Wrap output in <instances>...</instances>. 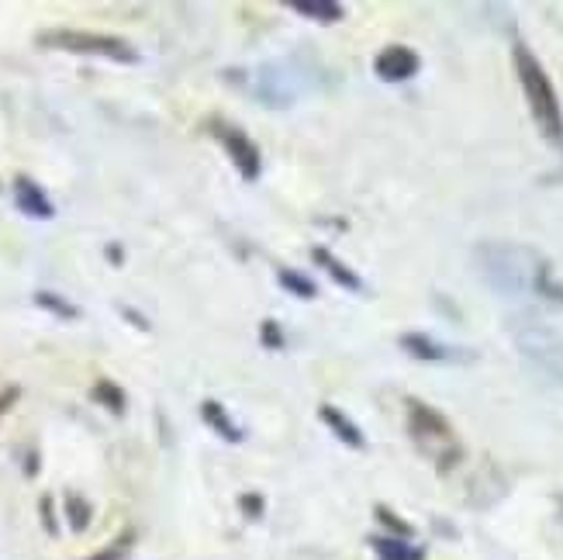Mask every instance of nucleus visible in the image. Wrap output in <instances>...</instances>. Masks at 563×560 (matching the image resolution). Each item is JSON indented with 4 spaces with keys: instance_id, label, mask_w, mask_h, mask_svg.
<instances>
[{
    "instance_id": "12",
    "label": "nucleus",
    "mask_w": 563,
    "mask_h": 560,
    "mask_svg": "<svg viewBox=\"0 0 563 560\" xmlns=\"http://www.w3.org/2000/svg\"><path fill=\"white\" fill-rule=\"evenodd\" d=\"M201 419H205V426H211V432H218L222 436L225 443H242V426L229 416V408L222 405V402H214V398H205L201 402Z\"/></svg>"
},
{
    "instance_id": "11",
    "label": "nucleus",
    "mask_w": 563,
    "mask_h": 560,
    "mask_svg": "<svg viewBox=\"0 0 563 560\" xmlns=\"http://www.w3.org/2000/svg\"><path fill=\"white\" fill-rule=\"evenodd\" d=\"M318 419H322L325 426H329V432L335 436L339 443H346L350 450H363L366 447V436L360 432V426L346 416L342 408H335V405H318Z\"/></svg>"
},
{
    "instance_id": "19",
    "label": "nucleus",
    "mask_w": 563,
    "mask_h": 560,
    "mask_svg": "<svg viewBox=\"0 0 563 560\" xmlns=\"http://www.w3.org/2000/svg\"><path fill=\"white\" fill-rule=\"evenodd\" d=\"M260 339H263V347H266V350H284V332H280V326H277L274 319H266V322L260 326Z\"/></svg>"
},
{
    "instance_id": "18",
    "label": "nucleus",
    "mask_w": 563,
    "mask_h": 560,
    "mask_svg": "<svg viewBox=\"0 0 563 560\" xmlns=\"http://www.w3.org/2000/svg\"><path fill=\"white\" fill-rule=\"evenodd\" d=\"M90 516H93V508H90V502L84 495H66V523L73 529L84 532L90 526Z\"/></svg>"
},
{
    "instance_id": "22",
    "label": "nucleus",
    "mask_w": 563,
    "mask_h": 560,
    "mask_svg": "<svg viewBox=\"0 0 563 560\" xmlns=\"http://www.w3.org/2000/svg\"><path fill=\"white\" fill-rule=\"evenodd\" d=\"M377 516H380L390 529H395V532H401V537H411V526H408V523H398V519H395V513H390V508H384V505H380V508H377Z\"/></svg>"
},
{
    "instance_id": "4",
    "label": "nucleus",
    "mask_w": 563,
    "mask_h": 560,
    "mask_svg": "<svg viewBox=\"0 0 563 560\" xmlns=\"http://www.w3.org/2000/svg\"><path fill=\"white\" fill-rule=\"evenodd\" d=\"M42 48H59V53H77V56H101L121 66H135L142 63L139 48L118 35H104V32H80V29H48L38 32L35 39Z\"/></svg>"
},
{
    "instance_id": "5",
    "label": "nucleus",
    "mask_w": 563,
    "mask_h": 560,
    "mask_svg": "<svg viewBox=\"0 0 563 560\" xmlns=\"http://www.w3.org/2000/svg\"><path fill=\"white\" fill-rule=\"evenodd\" d=\"M511 339H516L519 353L532 367H540L547 377L563 384V332L560 329L532 319V315H519V319L511 322Z\"/></svg>"
},
{
    "instance_id": "21",
    "label": "nucleus",
    "mask_w": 563,
    "mask_h": 560,
    "mask_svg": "<svg viewBox=\"0 0 563 560\" xmlns=\"http://www.w3.org/2000/svg\"><path fill=\"white\" fill-rule=\"evenodd\" d=\"M18 398H21V387H18V384H11V387H4V392H0V419L8 416L11 405H14Z\"/></svg>"
},
{
    "instance_id": "8",
    "label": "nucleus",
    "mask_w": 563,
    "mask_h": 560,
    "mask_svg": "<svg viewBox=\"0 0 563 560\" xmlns=\"http://www.w3.org/2000/svg\"><path fill=\"white\" fill-rule=\"evenodd\" d=\"M419 66H422L419 53H411L408 45H387L384 53L374 59V73H377L380 80H387V84L411 80L415 73H419Z\"/></svg>"
},
{
    "instance_id": "3",
    "label": "nucleus",
    "mask_w": 563,
    "mask_h": 560,
    "mask_svg": "<svg viewBox=\"0 0 563 560\" xmlns=\"http://www.w3.org/2000/svg\"><path fill=\"white\" fill-rule=\"evenodd\" d=\"M405 422H408L411 443L419 447V453L429 457L439 471H450L460 460L463 447H460L456 432H453V426L443 411H435L432 405H426L419 398H408L405 402Z\"/></svg>"
},
{
    "instance_id": "2",
    "label": "nucleus",
    "mask_w": 563,
    "mask_h": 560,
    "mask_svg": "<svg viewBox=\"0 0 563 560\" xmlns=\"http://www.w3.org/2000/svg\"><path fill=\"white\" fill-rule=\"evenodd\" d=\"M511 59H516V77L526 94V105H529L536 129H540V135L553 145V150L563 153V108H560L553 80L547 77L543 63L532 56V48L526 42H516Z\"/></svg>"
},
{
    "instance_id": "1",
    "label": "nucleus",
    "mask_w": 563,
    "mask_h": 560,
    "mask_svg": "<svg viewBox=\"0 0 563 560\" xmlns=\"http://www.w3.org/2000/svg\"><path fill=\"white\" fill-rule=\"evenodd\" d=\"M474 263L481 281L511 301H543L563 305V284L553 271V263L519 242H481L474 250Z\"/></svg>"
},
{
    "instance_id": "23",
    "label": "nucleus",
    "mask_w": 563,
    "mask_h": 560,
    "mask_svg": "<svg viewBox=\"0 0 563 560\" xmlns=\"http://www.w3.org/2000/svg\"><path fill=\"white\" fill-rule=\"evenodd\" d=\"M121 315H129V319H132V322H135V326H139L142 332H145V329H150V322H145V319H142V315H139V311L125 308V305H121Z\"/></svg>"
},
{
    "instance_id": "6",
    "label": "nucleus",
    "mask_w": 563,
    "mask_h": 560,
    "mask_svg": "<svg viewBox=\"0 0 563 560\" xmlns=\"http://www.w3.org/2000/svg\"><path fill=\"white\" fill-rule=\"evenodd\" d=\"M211 135L225 145V153H229L232 166L239 169V177L256 184L260 174H263V153H260V145L246 132H242L239 125H229V121H222V118L211 121Z\"/></svg>"
},
{
    "instance_id": "13",
    "label": "nucleus",
    "mask_w": 563,
    "mask_h": 560,
    "mask_svg": "<svg viewBox=\"0 0 563 560\" xmlns=\"http://www.w3.org/2000/svg\"><path fill=\"white\" fill-rule=\"evenodd\" d=\"M287 8L294 14H301L308 21H322V24H335L346 18V8L335 4V0H287Z\"/></svg>"
},
{
    "instance_id": "9",
    "label": "nucleus",
    "mask_w": 563,
    "mask_h": 560,
    "mask_svg": "<svg viewBox=\"0 0 563 560\" xmlns=\"http://www.w3.org/2000/svg\"><path fill=\"white\" fill-rule=\"evenodd\" d=\"M14 205H18L21 215L38 218V222H48V218H56V205L48 201V194L29 174H18L14 177Z\"/></svg>"
},
{
    "instance_id": "24",
    "label": "nucleus",
    "mask_w": 563,
    "mask_h": 560,
    "mask_svg": "<svg viewBox=\"0 0 563 560\" xmlns=\"http://www.w3.org/2000/svg\"><path fill=\"white\" fill-rule=\"evenodd\" d=\"M242 505H246V508H250V513H253V516H256V513H260V508H263L256 495H246V498H242Z\"/></svg>"
},
{
    "instance_id": "15",
    "label": "nucleus",
    "mask_w": 563,
    "mask_h": 560,
    "mask_svg": "<svg viewBox=\"0 0 563 560\" xmlns=\"http://www.w3.org/2000/svg\"><path fill=\"white\" fill-rule=\"evenodd\" d=\"M35 305L48 315H56V319H80V308L66 301L63 295H56V290H35Z\"/></svg>"
},
{
    "instance_id": "16",
    "label": "nucleus",
    "mask_w": 563,
    "mask_h": 560,
    "mask_svg": "<svg viewBox=\"0 0 563 560\" xmlns=\"http://www.w3.org/2000/svg\"><path fill=\"white\" fill-rule=\"evenodd\" d=\"M374 550L380 560H422V550L411 547L405 540H390V537H377L374 540Z\"/></svg>"
},
{
    "instance_id": "10",
    "label": "nucleus",
    "mask_w": 563,
    "mask_h": 560,
    "mask_svg": "<svg viewBox=\"0 0 563 560\" xmlns=\"http://www.w3.org/2000/svg\"><path fill=\"white\" fill-rule=\"evenodd\" d=\"M311 260H314V266H322V271L332 277V284L335 287H342V290H353V295H363L366 290V284H363V277L353 271L350 263H342L332 250H325V246H314L311 250Z\"/></svg>"
},
{
    "instance_id": "17",
    "label": "nucleus",
    "mask_w": 563,
    "mask_h": 560,
    "mask_svg": "<svg viewBox=\"0 0 563 560\" xmlns=\"http://www.w3.org/2000/svg\"><path fill=\"white\" fill-rule=\"evenodd\" d=\"M277 281H280V287L284 290H290V295H298V298H305V301H311L314 295H318V287H314V281L308 277V274H301V271H284L277 274Z\"/></svg>"
},
{
    "instance_id": "7",
    "label": "nucleus",
    "mask_w": 563,
    "mask_h": 560,
    "mask_svg": "<svg viewBox=\"0 0 563 560\" xmlns=\"http://www.w3.org/2000/svg\"><path fill=\"white\" fill-rule=\"evenodd\" d=\"M401 350L415 360H426V363H467L474 360L471 350H460V347H450V343H439V339L426 336V332H405L401 339Z\"/></svg>"
},
{
    "instance_id": "20",
    "label": "nucleus",
    "mask_w": 563,
    "mask_h": 560,
    "mask_svg": "<svg viewBox=\"0 0 563 560\" xmlns=\"http://www.w3.org/2000/svg\"><path fill=\"white\" fill-rule=\"evenodd\" d=\"M129 547H132V532H129V537H121V540H114L104 553H97V557H90V560H121V557H125L129 553Z\"/></svg>"
},
{
    "instance_id": "14",
    "label": "nucleus",
    "mask_w": 563,
    "mask_h": 560,
    "mask_svg": "<svg viewBox=\"0 0 563 560\" xmlns=\"http://www.w3.org/2000/svg\"><path fill=\"white\" fill-rule=\"evenodd\" d=\"M90 395H93V402L97 405H104L111 416H125V405H129V398H125V392L114 384V381H108V377H101L93 387H90Z\"/></svg>"
}]
</instances>
